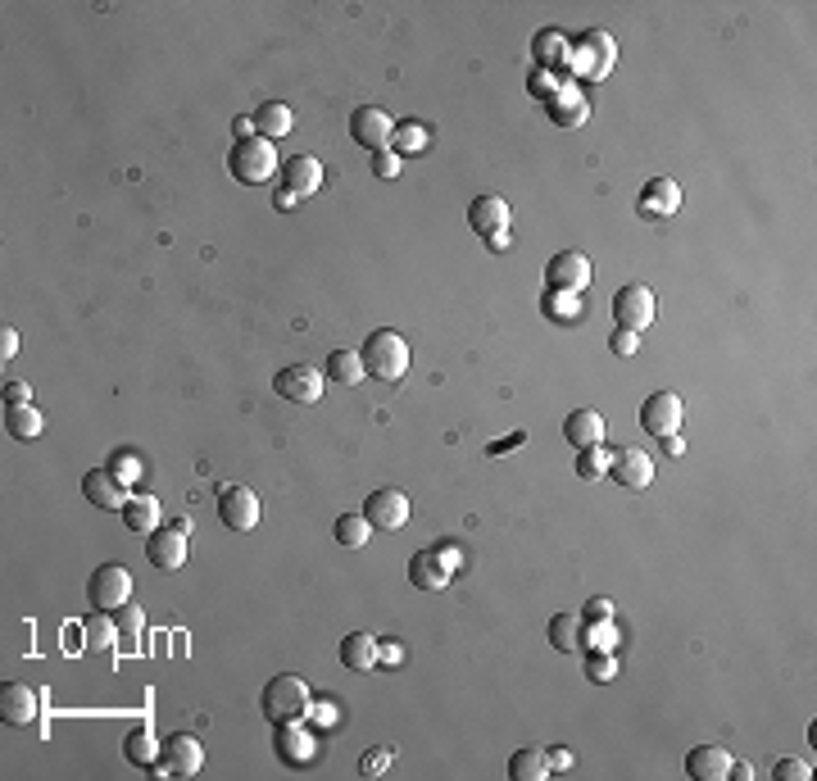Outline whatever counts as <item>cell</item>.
I'll return each mask as SVG.
<instances>
[{
    "mask_svg": "<svg viewBox=\"0 0 817 781\" xmlns=\"http://www.w3.org/2000/svg\"><path fill=\"white\" fill-rule=\"evenodd\" d=\"M568 82V73H550V69H532V78H527V91H532L536 100H545L550 105L554 96H559V87Z\"/></svg>",
    "mask_w": 817,
    "mask_h": 781,
    "instance_id": "b9f144b4",
    "label": "cell"
},
{
    "mask_svg": "<svg viewBox=\"0 0 817 781\" xmlns=\"http://www.w3.org/2000/svg\"><path fill=\"white\" fill-rule=\"evenodd\" d=\"M391 132H395V119L377 105H359L355 114H350V137H355V146H364L368 155L391 150Z\"/></svg>",
    "mask_w": 817,
    "mask_h": 781,
    "instance_id": "8fae6325",
    "label": "cell"
},
{
    "mask_svg": "<svg viewBox=\"0 0 817 781\" xmlns=\"http://www.w3.org/2000/svg\"><path fill=\"white\" fill-rule=\"evenodd\" d=\"M359 359H364V368L377 377V382H400V377L409 373V359H414V355H409V341H404L400 332L377 327V332H368Z\"/></svg>",
    "mask_w": 817,
    "mask_h": 781,
    "instance_id": "277c9868",
    "label": "cell"
},
{
    "mask_svg": "<svg viewBox=\"0 0 817 781\" xmlns=\"http://www.w3.org/2000/svg\"><path fill=\"white\" fill-rule=\"evenodd\" d=\"M109 473L119 477L123 486H132L141 477V455L137 450H114V455H109Z\"/></svg>",
    "mask_w": 817,
    "mask_h": 781,
    "instance_id": "7bdbcfd3",
    "label": "cell"
},
{
    "mask_svg": "<svg viewBox=\"0 0 817 781\" xmlns=\"http://www.w3.org/2000/svg\"><path fill=\"white\" fill-rule=\"evenodd\" d=\"M123 523H128V532L150 536L159 527V500H155V495H128V505H123Z\"/></svg>",
    "mask_w": 817,
    "mask_h": 781,
    "instance_id": "f546056e",
    "label": "cell"
},
{
    "mask_svg": "<svg viewBox=\"0 0 817 781\" xmlns=\"http://www.w3.org/2000/svg\"><path fill=\"white\" fill-rule=\"evenodd\" d=\"M41 700H46V695H41L32 682H10L0 691V718L10 722V727H28V722H37Z\"/></svg>",
    "mask_w": 817,
    "mask_h": 781,
    "instance_id": "2e32d148",
    "label": "cell"
},
{
    "mask_svg": "<svg viewBox=\"0 0 817 781\" xmlns=\"http://www.w3.org/2000/svg\"><path fill=\"white\" fill-rule=\"evenodd\" d=\"M291 128H296V114H291V105H286V100H264V105L255 109V132H259V137L282 141Z\"/></svg>",
    "mask_w": 817,
    "mask_h": 781,
    "instance_id": "83f0119b",
    "label": "cell"
},
{
    "mask_svg": "<svg viewBox=\"0 0 817 781\" xmlns=\"http://www.w3.org/2000/svg\"><path fill=\"white\" fill-rule=\"evenodd\" d=\"M87 600L100 613H119L132 600V573L123 564H100L87 582Z\"/></svg>",
    "mask_w": 817,
    "mask_h": 781,
    "instance_id": "5b68a950",
    "label": "cell"
},
{
    "mask_svg": "<svg viewBox=\"0 0 817 781\" xmlns=\"http://www.w3.org/2000/svg\"><path fill=\"white\" fill-rule=\"evenodd\" d=\"M509 200L504 196H477L473 205H468V228L477 232V237H495V232H509Z\"/></svg>",
    "mask_w": 817,
    "mask_h": 781,
    "instance_id": "d6986e66",
    "label": "cell"
},
{
    "mask_svg": "<svg viewBox=\"0 0 817 781\" xmlns=\"http://www.w3.org/2000/svg\"><path fill=\"white\" fill-rule=\"evenodd\" d=\"M563 441L572 450H591V445H604V418L595 409H572L563 418Z\"/></svg>",
    "mask_w": 817,
    "mask_h": 781,
    "instance_id": "484cf974",
    "label": "cell"
},
{
    "mask_svg": "<svg viewBox=\"0 0 817 781\" xmlns=\"http://www.w3.org/2000/svg\"><path fill=\"white\" fill-rule=\"evenodd\" d=\"M613 64H618V50H613V37L604 28L568 37V64H563V73L572 82H604L613 73Z\"/></svg>",
    "mask_w": 817,
    "mask_h": 781,
    "instance_id": "6da1fadb",
    "label": "cell"
},
{
    "mask_svg": "<svg viewBox=\"0 0 817 781\" xmlns=\"http://www.w3.org/2000/svg\"><path fill=\"white\" fill-rule=\"evenodd\" d=\"M123 754H128L137 768L150 772L159 763V754H164V745L155 741V732H150V727H137V732H128V741H123Z\"/></svg>",
    "mask_w": 817,
    "mask_h": 781,
    "instance_id": "836d02e7",
    "label": "cell"
},
{
    "mask_svg": "<svg viewBox=\"0 0 817 781\" xmlns=\"http://www.w3.org/2000/svg\"><path fill=\"white\" fill-rule=\"evenodd\" d=\"M486 246H491V250H509V232H495V237H486Z\"/></svg>",
    "mask_w": 817,
    "mask_h": 781,
    "instance_id": "6125c7cd",
    "label": "cell"
},
{
    "mask_svg": "<svg viewBox=\"0 0 817 781\" xmlns=\"http://www.w3.org/2000/svg\"><path fill=\"white\" fill-rule=\"evenodd\" d=\"M550 754V772H568L572 768V750H563V745H554V750H545Z\"/></svg>",
    "mask_w": 817,
    "mask_h": 781,
    "instance_id": "db71d44e",
    "label": "cell"
},
{
    "mask_svg": "<svg viewBox=\"0 0 817 781\" xmlns=\"http://www.w3.org/2000/svg\"><path fill=\"white\" fill-rule=\"evenodd\" d=\"M586 677H591V682H613V677H618V659L604 650H586Z\"/></svg>",
    "mask_w": 817,
    "mask_h": 781,
    "instance_id": "ee69618b",
    "label": "cell"
},
{
    "mask_svg": "<svg viewBox=\"0 0 817 781\" xmlns=\"http://www.w3.org/2000/svg\"><path fill=\"white\" fill-rule=\"evenodd\" d=\"M391 745H377V750H368L364 754V763H359V772H364V777H377V772H386V763H391Z\"/></svg>",
    "mask_w": 817,
    "mask_h": 781,
    "instance_id": "681fc988",
    "label": "cell"
},
{
    "mask_svg": "<svg viewBox=\"0 0 817 781\" xmlns=\"http://www.w3.org/2000/svg\"><path fill=\"white\" fill-rule=\"evenodd\" d=\"M640 218H672L681 209V187L672 178H650L636 200Z\"/></svg>",
    "mask_w": 817,
    "mask_h": 781,
    "instance_id": "ffe728a7",
    "label": "cell"
},
{
    "mask_svg": "<svg viewBox=\"0 0 817 781\" xmlns=\"http://www.w3.org/2000/svg\"><path fill=\"white\" fill-rule=\"evenodd\" d=\"M82 641L91 645V650H114L119 645V623L109 618V613H91L87 623H82Z\"/></svg>",
    "mask_w": 817,
    "mask_h": 781,
    "instance_id": "d590c367",
    "label": "cell"
},
{
    "mask_svg": "<svg viewBox=\"0 0 817 781\" xmlns=\"http://www.w3.org/2000/svg\"><path fill=\"white\" fill-rule=\"evenodd\" d=\"M382 663H404V645L400 641H382Z\"/></svg>",
    "mask_w": 817,
    "mask_h": 781,
    "instance_id": "6f0895ef",
    "label": "cell"
},
{
    "mask_svg": "<svg viewBox=\"0 0 817 781\" xmlns=\"http://www.w3.org/2000/svg\"><path fill=\"white\" fill-rule=\"evenodd\" d=\"M323 373L332 377L336 386H359L368 377V368H364V359H359V350H332L327 364H323Z\"/></svg>",
    "mask_w": 817,
    "mask_h": 781,
    "instance_id": "f1b7e54d",
    "label": "cell"
},
{
    "mask_svg": "<svg viewBox=\"0 0 817 781\" xmlns=\"http://www.w3.org/2000/svg\"><path fill=\"white\" fill-rule=\"evenodd\" d=\"M277 141H268V137H241V141H232V150H227V173L237 182H246V187H264V182H273L277 178Z\"/></svg>",
    "mask_w": 817,
    "mask_h": 781,
    "instance_id": "7a4b0ae2",
    "label": "cell"
},
{
    "mask_svg": "<svg viewBox=\"0 0 817 781\" xmlns=\"http://www.w3.org/2000/svg\"><path fill=\"white\" fill-rule=\"evenodd\" d=\"M114 623H119V645H123V650H132V645H137V636H141V627H146V613L132 609V604H123V609L114 613Z\"/></svg>",
    "mask_w": 817,
    "mask_h": 781,
    "instance_id": "60d3db41",
    "label": "cell"
},
{
    "mask_svg": "<svg viewBox=\"0 0 817 781\" xmlns=\"http://www.w3.org/2000/svg\"><path fill=\"white\" fill-rule=\"evenodd\" d=\"M159 763L168 768V777H196L200 763H205V750H200V741L191 732H178V736H168L164 741Z\"/></svg>",
    "mask_w": 817,
    "mask_h": 781,
    "instance_id": "e0dca14e",
    "label": "cell"
},
{
    "mask_svg": "<svg viewBox=\"0 0 817 781\" xmlns=\"http://www.w3.org/2000/svg\"><path fill=\"white\" fill-rule=\"evenodd\" d=\"M609 477L618 486H627V491H645V486L654 482V459L645 455V450H609Z\"/></svg>",
    "mask_w": 817,
    "mask_h": 781,
    "instance_id": "9a60e30c",
    "label": "cell"
},
{
    "mask_svg": "<svg viewBox=\"0 0 817 781\" xmlns=\"http://www.w3.org/2000/svg\"><path fill=\"white\" fill-rule=\"evenodd\" d=\"M550 645L559 654L581 650V613H554L550 618Z\"/></svg>",
    "mask_w": 817,
    "mask_h": 781,
    "instance_id": "e575fe53",
    "label": "cell"
},
{
    "mask_svg": "<svg viewBox=\"0 0 817 781\" xmlns=\"http://www.w3.org/2000/svg\"><path fill=\"white\" fill-rule=\"evenodd\" d=\"M727 777H736V781H749V777H754V768H749V763H736V759H731V772H727Z\"/></svg>",
    "mask_w": 817,
    "mask_h": 781,
    "instance_id": "94428289",
    "label": "cell"
},
{
    "mask_svg": "<svg viewBox=\"0 0 817 781\" xmlns=\"http://www.w3.org/2000/svg\"><path fill=\"white\" fill-rule=\"evenodd\" d=\"M581 650H604V654L618 650V627H613V618H604V623H581Z\"/></svg>",
    "mask_w": 817,
    "mask_h": 781,
    "instance_id": "74e56055",
    "label": "cell"
},
{
    "mask_svg": "<svg viewBox=\"0 0 817 781\" xmlns=\"http://www.w3.org/2000/svg\"><path fill=\"white\" fill-rule=\"evenodd\" d=\"M613 323L627 332H645L654 323V291L645 282H627L613 291Z\"/></svg>",
    "mask_w": 817,
    "mask_h": 781,
    "instance_id": "52a82bcc",
    "label": "cell"
},
{
    "mask_svg": "<svg viewBox=\"0 0 817 781\" xmlns=\"http://www.w3.org/2000/svg\"><path fill=\"white\" fill-rule=\"evenodd\" d=\"M595 264L581 250H559V255L545 264V291H568V296H581L591 287Z\"/></svg>",
    "mask_w": 817,
    "mask_h": 781,
    "instance_id": "8992f818",
    "label": "cell"
},
{
    "mask_svg": "<svg viewBox=\"0 0 817 781\" xmlns=\"http://www.w3.org/2000/svg\"><path fill=\"white\" fill-rule=\"evenodd\" d=\"M341 663L350 673H373L377 663H382V641L373 632H350L341 641Z\"/></svg>",
    "mask_w": 817,
    "mask_h": 781,
    "instance_id": "cb8c5ba5",
    "label": "cell"
},
{
    "mask_svg": "<svg viewBox=\"0 0 817 781\" xmlns=\"http://www.w3.org/2000/svg\"><path fill=\"white\" fill-rule=\"evenodd\" d=\"M604 473H609V450H604V445L577 450V477H581V482H600Z\"/></svg>",
    "mask_w": 817,
    "mask_h": 781,
    "instance_id": "ab89813d",
    "label": "cell"
},
{
    "mask_svg": "<svg viewBox=\"0 0 817 781\" xmlns=\"http://www.w3.org/2000/svg\"><path fill=\"white\" fill-rule=\"evenodd\" d=\"M640 427L650 436H677L681 427V396L677 391H650L645 396V405H640Z\"/></svg>",
    "mask_w": 817,
    "mask_h": 781,
    "instance_id": "4fadbf2b",
    "label": "cell"
},
{
    "mask_svg": "<svg viewBox=\"0 0 817 781\" xmlns=\"http://www.w3.org/2000/svg\"><path fill=\"white\" fill-rule=\"evenodd\" d=\"M545 109H550V119L559 123V128H581V123L591 119V100H586V91H581L572 78L563 82L559 96H554Z\"/></svg>",
    "mask_w": 817,
    "mask_h": 781,
    "instance_id": "44dd1931",
    "label": "cell"
},
{
    "mask_svg": "<svg viewBox=\"0 0 817 781\" xmlns=\"http://www.w3.org/2000/svg\"><path fill=\"white\" fill-rule=\"evenodd\" d=\"M232 132H237V141H241V137H255V114H241V119H232Z\"/></svg>",
    "mask_w": 817,
    "mask_h": 781,
    "instance_id": "11a10c76",
    "label": "cell"
},
{
    "mask_svg": "<svg viewBox=\"0 0 817 781\" xmlns=\"http://www.w3.org/2000/svg\"><path fill=\"white\" fill-rule=\"evenodd\" d=\"M509 777L513 781H545L550 777V754L536 745H522L518 754H509Z\"/></svg>",
    "mask_w": 817,
    "mask_h": 781,
    "instance_id": "4dcf8cb0",
    "label": "cell"
},
{
    "mask_svg": "<svg viewBox=\"0 0 817 781\" xmlns=\"http://www.w3.org/2000/svg\"><path fill=\"white\" fill-rule=\"evenodd\" d=\"M731 772V754L722 745H695L686 754V777L690 781H727Z\"/></svg>",
    "mask_w": 817,
    "mask_h": 781,
    "instance_id": "603a6c76",
    "label": "cell"
},
{
    "mask_svg": "<svg viewBox=\"0 0 817 781\" xmlns=\"http://www.w3.org/2000/svg\"><path fill=\"white\" fill-rule=\"evenodd\" d=\"M5 405H32V386L28 382H5Z\"/></svg>",
    "mask_w": 817,
    "mask_h": 781,
    "instance_id": "f5cc1de1",
    "label": "cell"
},
{
    "mask_svg": "<svg viewBox=\"0 0 817 781\" xmlns=\"http://www.w3.org/2000/svg\"><path fill=\"white\" fill-rule=\"evenodd\" d=\"M41 427H46V418L37 405H5V432L14 441H32V436H41Z\"/></svg>",
    "mask_w": 817,
    "mask_h": 781,
    "instance_id": "d6a6232c",
    "label": "cell"
},
{
    "mask_svg": "<svg viewBox=\"0 0 817 781\" xmlns=\"http://www.w3.org/2000/svg\"><path fill=\"white\" fill-rule=\"evenodd\" d=\"M541 314L545 318H559V323H572V318H581V296H568V291H545V296H541Z\"/></svg>",
    "mask_w": 817,
    "mask_h": 781,
    "instance_id": "f35d334b",
    "label": "cell"
},
{
    "mask_svg": "<svg viewBox=\"0 0 817 781\" xmlns=\"http://www.w3.org/2000/svg\"><path fill=\"white\" fill-rule=\"evenodd\" d=\"M609 350L622 359H631L640 350V332H627V327H613V337H609Z\"/></svg>",
    "mask_w": 817,
    "mask_h": 781,
    "instance_id": "bcb514c9",
    "label": "cell"
},
{
    "mask_svg": "<svg viewBox=\"0 0 817 781\" xmlns=\"http://www.w3.org/2000/svg\"><path fill=\"white\" fill-rule=\"evenodd\" d=\"M14 350H19V337H14V327H5V332H0V355L14 359Z\"/></svg>",
    "mask_w": 817,
    "mask_h": 781,
    "instance_id": "9f6ffc18",
    "label": "cell"
},
{
    "mask_svg": "<svg viewBox=\"0 0 817 781\" xmlns=\"http://www.w3.org/2000/svg\"><path fill=\"white\" fill-rule=\"evenodd\" d=\"M309 718H314V727H332L341 713H336V704H327V700H318V704H309Z\"/></svg>",
    "mask_w": 817,
    "mask_h": 781,
    "instance_id": "816d5d0a",
    "label": "cell"
},
{
    "mask_svg": "<svg viewBox=\"0 0 817 781\" xmlns=\"http://www.w3.org/2000/svg\"><path fill=\"white\" fill-rule=\"evenodd\" d=\"M409 514H414V500L404 491H395V486H382V491H373L364 500V518L373 523V532H400L409 523Z\"/></svg>",
    "mask_w": 817,
    "mask_h": 781,
    "instance_id": "9c48e42d",
    "label": "cell"
},
{
    "mask_svg": "<svg viewBox=\"0 0 817 781\" xmlns=\"http://www.w3.org/2000/svg\"><path fill=\"white\" fill-rule=\"evenodd\" d=\"M432 146V132H427V123H418V119H404V123H395V132H391V150L395 155H423V150Z\"/></svg>",
    "mask_w": 817,
    "mask_h": 781,
    "instance_id": "1f68e13d",
    "label": "cell"
},
{
    "mask_svg": "<svg viewBox=\"0 0 817 781\" xmlns=\"http://www.w3.org/2000/svg\"><path fill=\"white\" fill-rule=\"evenodd\" d=\"M522 441H527V432H522V427H518V432H509V436H500V441H491V445H486V455H491V459H500V455H509V450H518Z\"/></svg>",
    "mask_w": 817,
    "mask_h": 781,
    "instance_id": "f907efd6",
    "label": "cell"
},
{
    "mask_svg": "<svg viewBox=\"0 0 817 781\" xmlns=\"http://www.w3.org/2000/svg\"><path fill=\"white\" fill-rule=\"evenodd\" d=\"M82 495H87L96 509H109V514H123V505H128V486L109 473V468H91V473L82 477Z\"/></svg>",
    "mask_w": 817,
    "mask_h": 781,
    "instance_id": "ac0fdd59",
    "label": "cell"
},
{
    "mask_svg": "<svg viewBox=\"0 0 817 781\" xmlns=\"http://www.w3.org/2000/svg\"><path fill=\"white\" fill-rule=\"evenodd\" d=\"M813 777V759H781L772 768V781H808Z\"/></svg>",
    "mask_w": 817,
    "mask_h": 781,
    "instance_id": "f6af8a7d",
    "label": "cell"
},
{
    "mask_svg": "<svg viewBox=\"0 0 817 781\" xmlns=\"http://www.w3.org/2000/svg\"><path fill=\"white\" fill-rule=\"evenodd\" d=\"M282 187L291 191L296 200H309L318 187H323V164L314 155H296L282 164Z\"/></svg>",
    "mask_w": 817,
    "mask_h": 781,
    "instance_id": "7402d4cb",
    "label": "cell"
},
{
    "mask_svg": "<svg viewBox=\"0 0 817 781\" xmlns=\"http://www.w3.org/2000/svg\"><path fill=\"white\" fill-rule=\"evenodd\" d=\"M273 391L282 400H291V405H314V400L323 396V373L309 364H291L273 377Z\"/></svg>",
    "mask_w": 817,
    "mask_h": 781,
    "instance_id": "5bb4252c",
    "label": "cell"
},
{
    "mask_svg": "<svg viewBox=\"0 0 817 781\" xmlns=\"http://www.w3.org/2000/svg\"><path fill=\"white\" fill-rule=\"evenodd\" d=\"M663 455H672V459L686 455V441H681V436H663Z\"/></svg>",
    "mask_w": 817,
    "mask_h": 781,
    "instance_id": "680465c9",
    "label": "cell"
},
{
    "mask_svg": "<svg viewBox=\"0 0 817 781\" xmlns=\"http://www.w3.org/2000/svg\"><path fill=\"white\" fill-rule=\"evenodd\" d=\"M454 564H459V550H418L409 559V582L418 591H445L454 582Z\"/></svg>",
    "mask_w": 817,
    "mask_h": 781,
    "instance_id": "ba28073f",
    "label": "cell"
},
{
    "mask_svg": "<svg viewBox=\"0 0 817 781\" xmlns=\"http://www.w3.org/2000/svg\"><path fill=\"white\" fill-rule=\"evenodd\" d=\"M277 754H282V763H291V768L314 763V736H309L305 722H282V727H277Z\"/></svg>",
    "mask_w": 817,
    "mask_h": 781,
    "instance_id": "d4e9b609",
    "label": "cell"
},
{
    "mask_svg": "<svg viewBox=\"0 0 817 781\" xmlns=\"http://www.w3.org/2000/svg\"><path fill=\"white\" fill-rule=\"evenodd\" d=\"M218 518H223L227 532H255L259 495L250 486H218Z\"/></svg>",
    "mask_w": 817,
    "mask_h": 781,
    "instance_id": "30bf717a",
    "label": "cell"
},
{
    "mask_svg": "<svg viewBox=\"0 0 817 781\" xmlns=\"http://www.w3.org/2000/svg\"><path fill=\"white\" fill-rule=\"evenodd\" d=\"M532 60H536V69L563 73V64H568V37L559 28H541L532 37Z\"/></svg>",
    "mask_w": 817,
    "mask_h": 781,
    "instance_id": "4316f807",
    "label": "cell"
},
{
    "mask_svg": "<svg viewBox=\"0 0 817 781\" xmlns=\"http://www.w3.org/2000/svg\"><path fill=\"white\" fill-rule=\"evenodd\" d=\"M296 205H300V200L291 196V191H286V187H277V196H273V209H296Z\"/></svg>",
    "mask_w": 817,
    "mask_h": 781,
    "instance_id": "91938a15",
    "label": "cell"
},
{
    "mask_svg": "<svg viewBox=\"0 0 817 781\" xmlns=\"http://www.w3.org/2000/svg\"><path fill=\"white\" fill-rule=\"evenodd\" d=\"M332 536L345 545V550H359V545H368V536H373V523H368L364 514H341L332 527Z\"/></svg>",
    "mask_w": 817,
    "mask_h": 781,
    "instance_id": "8d00e7d4",
    "label": "cell"
},
{
    "mask_svg": "<svg viewBox=\"0 0 817 781\" xmlns=\"http://www.w3.org/2000/svg\"><path fill=\"white\" fill-rule=\"evenodd\" d=\"M604 618H613V600H609V595H595V600L581 604V623H604Z\"/></svg>",
    "mask_w": 817,
    "mask_h": 781,
    "instance_id": "c3c4849f",
    "label": "cell"
},
{
    "mask_svg": "<svg viewBox=\"0 0 817 781\" xmlns=\"http://www.w3.org/2000/svg\"><path fill=\"white\" fill-rule=\"evenodd\" d=\"M368 164H373V173L386 182L400 178V155H395V150H377V155H368Z\"/></svg>",
    "mask_w": 817,
    "mask_h": 781,
    "instance_id": "7dc6e473",
    "label": "cell"
},
{
    "mask_svg": "<svg viewBox=\"0 0 817 781\" xmlns=\"http://www.w3.org/2000/svg\"><path fill=\"white\" fill-rule=\"evenodd\" d=\"M187 536L178 523H168V527H155V532L146 536V559L159 568V573H178L182 564H187Z\"/></svg>",
    "mask_w": 817,
    "mask_h": 781,
    "instance_id": "7c38bea8",
    "label": "cell"
},
{
    "mask_svg": "<svg viewBox=\"0 0 817 781\" xmlns=\"http://www.w3.org/2000/svg\"><path fill=\"white\" fill-rule=\"evenodd\" d=\"M309 704H314L309 682L305 677H296V673L273 677V682L264 686V695H259V709H264V718L273 722V727H282V722H305Z\"/></svg>",
    "mask_w": 817,
    "mask_h": 781,
    "instance_id": "3957f363",
    "label": "cell"
}]
</instances>
